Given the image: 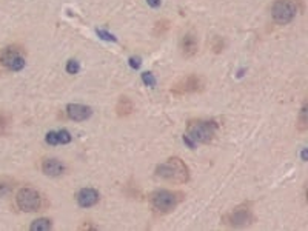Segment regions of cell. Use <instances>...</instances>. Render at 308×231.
Instances as JSON below:
<instances>
[{"label":"cell","mask_w":308,"mask_h":231,"mask_svg":"<svg viewBox=\"0 0 308 231\" xmlns=\"http://www.w3.org/2000/svg\"><path fill=\"white\" fill-rule=\"evenodd\" d=\"M156 176L171 184H185L190 179V170L179 157H170L164 164L157 165Z\"/></svg>","instance_id":"obj_1"},{"label":"cell","mask_w":308,"mask_h":231,"mask_svg":"<svg viewBox=\"0 0 308 231\" xmlns=\"http://www.w3.org/2000/svg\"><path fill=\"white\" fill-rule=\"evenodd\" d=\"M186 136L191 138L194 142L208 143L216 136V124L211 120H190L188 127H186Z\"/></svg>","instance_id":"obj_2"},{"label":"cell","mask_w":308,"mask_h":231,"mask_svg":"<svg viewBox=\"0 0 308 231\" xmlns=\"http://www.w3.org/2000/svg\"><path fill=\"white\" fill-rule=\"evenodd\" d=\"M179 193H173L168 189H159V191L151 194V202L153 207L160 211V213H168L177 207V203L180 200Z\"/></svg>","instance_id":"obj_3"},{"label":"cell","mask_w":308,"mask_h":231,"mask_svg":"<svg viewBox=\"0 0 308 231\" xmlns=\"http://www.w3.org/2000/svg\"><path fill=\"white\" fill-rule=\"evenodd\" d=\"M271 12H273V19L276 23L285 25L294 19V16H296V12H298V6L294 0H277L273 5Z\"/></svg>","instance_id":"obj_4"},{"label":"cell","mask_w":308,"mask_h":231,"mask_svg":"<svg viewBox=\"0 0 308 231\" xmlns=\"http://www.w3.org/2000/svg\"><path fill=\"white\" fill-rule=\"evenodd\" d=\"M205 87V80L197 76V74H190L183 77L182 80L173 87V92L177 94V96H183V94H194V92H200Z\"/></svg>","instance_id":"obj_5"},{"label":"cell","mask_w":308,"mask_h":231,"mask_svg":"<svg viewBox=\"0 0 308 231\" xmlns=\"http://www.w3.org/2000/svg\"><path fill=\"white\" fill-rule=\"evenodd\" d=\"M0 63H2L6 70L9 71H20L25 68V57L20 49H17L16 46L12 48H5L0 54Z\"/></svg>","instance_id":"obj_6"},{"label":"cell","mask_w":308,"mask_h":231,"mask_svg":"<svg viewBox=\"0 0 308 231\" xmlns=\"http://www.w3.org/2000/svg\"><path fill=\"white\" fill-rule=\"evenodd\" d=\"M17 207L22 211H37L40 207V196L33 188H22L16 196Z\"/></svg>","instance_id":"obj_7"},{"label":"cell","mask_w":308,"mask_h":231,"mask_svg":"<svg viewBox=\"0 0 308 231\" xmlns=\"http://www.w3.org/2000/svg\"><path fill=\"white\" fill-rule=\"evenodd\" d=\"M225 221L231 227H245V225L251 224L253 213L247 205H240V207L234 208L230 214H226Z\"/></svg>","instance_id":"obj_8"},{"label":"cell","mask_w":308,"mask_h":231,"mask_svg":"<svg viewBox=\"0 0 308 231\" xmlns=\"http://www.w3.org/2000/svg\"><path fill=\"white\" fill-rule=\"evenodd\" d=\"M91 108L89 106H85V105H80V103H70L66 106V114L71 120H76V122H82V120H87L89 116H91Z\"/></svg>","instance_id":"obj_9"},{"label":"cell","mask_w":308,"mask_h":231,"mask_svg":"<svg viewBox=\"0 0 308 231\" xmlns=\"http://www.w3.org/2000/svg\"><path fill=\"white\" fill-rule=\"evenodd\" d=\"M77 202H79V205L84 208L92 207L99 202V193L92 188H84V189H80L77 194Z\"/></svg>","instance_id":"obj_10"},{"label":"cell","mask_w":308,"mask_h":231,"mask_svg":"<svg viewBox=\"0 0 308 231\" xmlns=\"http://www.w3.org/2000/svg\"><path fill=\"white\" fill-rule=\"evenodd\" d=\"M197 39L194 34L188 33V34H185L180 40V49H182V54L185 57H191L194 56V54L197 52Z\"/></svg>","instance_id":"obj_11"},{"label":"cell","mask_w":308,"mask_h":231,"mask_svg":"<svg viewBox=\"0 0 308 231\" xmlns=\"http://www.w3.org/2000/svg\"><path fill=\"white\" fill-rule=\"evenodd\" d=\"M42 171L49 178H57L65 171V165L57 159H45L42 164Z\"/></svg>","instance_id":"obj_12"},{"label":"cell","mask_w":308,"mask_h":231,"mask_svg":"<svg viewBox=\"0 0 308 231\" xmlns=\"http://www.w3.org/2000/svg\"><path fill=\"white\" fill-rule=\"evenodd\" d=\"M134 110V106H132V102L131 99L128 97H120L117 105H116V111H117V116L119 117H127L132 113Z\"/></svg>","instance_id":"obj_13"},{"label":"cell","mask_w":308,"mask_h":231,"mask_svg":"<svg viewBox=\"0 0 308 231\" xmlns=\"http://www.w3.org/2000/svg\"><path fill=\"white\" fill-rule=\"evenodd\" d=\"M52 228V222L46 217H40L31 224V231H48Z\"/></svg>","instance_id":"obj_14"},{"label":"cell","mask_w":308,"mask_h":231,"mask_svg":"<svg viewBox=\"0 0 308 231\" xmlns=\"http://www.w3.org/2000/svg\"><path fill=\"white\" fill-rule=\"evenodd\" d=\"M12 182H9L8 179H0V196H5V194H8L11 189H12Z\"/></svg>","instance_id":"obj_15"},{"label":"cell","mask_w":308,"mask_h":231,"mask_svg":"<svg viewBox=\"0 0 308 231\" xmlns=\"http://www.w3.org/2000/svg\"><path fill=\"white\" fill-rule=\"evenodd\" d=\"M307 105L304 103L302 110H301V114H299V130L301 131H305L307 130Z\"/></svg>","instance_id":"obj_16"},{"label":"cell","mask_w":308,"mask_h":231,"mask_svg":"<svg viewBox=\"0 0 308 231\" xmlns=\"http://www.w3.org/2000/svg\"><path fill=\"white\" fill-rule=\"evenodd\" d=\"M57 139H59V143H70L71 134L66 130H60V131H57Z\"/></svg>","instance_id":"obj_17"},{"label":"cell","mask_w":308,"mask_h":231,"mask_svg":"<svg viewBox=\"0 0 308 231\" xmlns=\"http://www.w3.org/2000/svg\"><path fill=\"white\" fill-rule=\"evenodd\" d=\"M66 71H68L70 74H77L79 73V62L74 59L68 60V63H66Z\"/></svg>","instance_id":"obj_18"},{"label":"cell","mask_w":308,"mask_h":231,"mask_svg":"<svg viewBox=\"0 0 308 231\" xmlns=\"http://www.w3.org/2000/svg\"><path fill=\"white\" fill-rule=\"evenodd\" d=\"M142 80H143V84L146 87H154L156 85V79L151 73H143L142 74Z\"/></svg>","instance_id":"obj_19"},{"label":"cell","mask_w":308,"mask_h":231,"mask_svg":"<svg viewBox=\"0 0 308 231\" xmlns=\"http://www.w3.org/2000/svg\"><path fill=\"white\" fill-rule=\"evenodd\" d=\"M48 145H59V139H57V131H49L45 138Z\"/></svg>","instance_id":"obj_20"},{"label":"cell","mask_w":308,"mask_h":231,"mask_svg":"<svg viewBox=\"0 0 308 231\" xmlns=\"http://www.w3.org/2000/svg\"><path fill=\"white\" fill-rule=\"evenodd\" d=\"M97 36H99L100 39L106 40V42H116V40H117L113 34L106 33V31H103V30H97Z\"/></svg>","instance_id":"obj_21"},{"label":"cell","mask_w":308,"mask_h":231,"mask_svg":"<svg viewBox=\"0 0 308 231\" xmlns=\"http://www.w3.org/2000/svg\"><path fill=\"white\" fill-rule=\"evenodd\" d=\"M130 65H131V68H136V70H137V68L140 66V59L139 57H131L130 59Z\"/></svg>","instance_id":"obj_22"},{"label":"cell","mask_w":308,"mask_h":231,"mask_svg":"<svg viewBox=\"0 0 308 231\" xmlns=\"http://www.w3.org/2000/svg\"><path fill=\"white\" fill-rule=\"evenodd\" d=\"M183 142L188 145L190 148H194V145H196V142L191 139V138H188V136H183Z\"/></svg>","instance_id":"obj_23"},{"label":"cell","mask_w":308,"mask_h":231,"mask_svg":"<svg viewBox=\"0 0 308 231\" xmlns=\"http://www.w3.org/2000/svg\"><path fill=\"white\" fill-rule=\"evenodd\" d=\"M146 2H148V5H150V6H153V8L160 6V0H146Z\"/></svg>","instance_id":"obj_24"},{"label":"cell","mask_w":308,"mask_h":231,"mask_svg":"<svg viewBox=\"0 0 308 231\" xmlns=\"http://www.w3.org/2000/svg\"><path fill=\"white\" fill-rule=\"evenodd\" d=\"M5 125H6V120H5V117H3V116H0V133H3Z\"/></svg>","instance_id":"obj_25"},{"label":"cell","mask_w":308,"mask_h":231,"mask_svg":"<svg viewBox=\"0 0 308 231\" xmlns=\"http://www.w3.org/2000/svg\"><path fill=\"white\" fill-rule=\"evenodd\" d=\"M302 160L307 162V149H304V151H302Z\"/></svg>","instance_id":"obj_26"}]
</instances>
